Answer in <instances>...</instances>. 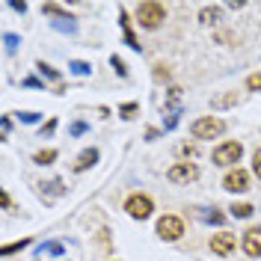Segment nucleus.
<instances>
[{"label":"nucleus","instance_id":"obj_1","mask_svg":"<svg viewBox=\"0 0 261 261\" xmlns=\"http://www.w3.org/2000/svg\"><path fill=\"white\" fill-rule=\"evenodd\" d=\"M137 21L146 30H158L163 21H166V9H163L161 3H154V0H146V3L137 6Z\"/></svg>","mask_w":261,"mask_h":261},{"label":"nucleus","instance_id":"obj_2","mask_svg":"<svg viewBox=\"0 0 261 261\" xmlns=\"http://www.w3.org/2000/svg\"><path fill=\"white\" fill-rule=\"evenodd\" d=\"M193 137L196 140H214V137H220L223 130H226V122L223 119H217V116H202V119H196L193 122Z\"/></svg>","mask_w":261,"mask_h":261},{"label":"nucleus","instance_id":"obj_3","mask_svg":"<svg viewBox=\"0 0 261 261\" xmlns=\"http://www.w3.org/2000/svg\"><path fill=\"white\" fill-rule=\"evenodd\" d=\"M241 154H244V146L241 143H234V140H228V143H223V146L214 148V163L217 166H231V163L241 161Z\"/></svg>","mask_w":261,"mask_h":261},{"label":"nucleus","instance_id":"obj_4","mask_svg":"<svg viewBox=\"0 0 261 261\" xmlns=\"http://www.w3.org/2000/svg\"><path fill=\"white\" fill-rule=\"evenodd\" d=\"M125 211H128V217H134V220H148L151 217V211H154V205H151V199L143 193H134L125 202Z\"/></svg>","mask_w":261,"mask_h":261},{"label":"nucleus","instance_id":"obj_5","mask_svg":"<svg viewBox=\"0 0 261 261\" xmlns=\"http://www.w3.org/2000/svg\"><path fill=\"white\" fill-rule=\"evenodd\" d=\"M42 12H48V15L57 18V21H50V24H54V30H60V33H77L74 18L68 15V12H63L57 3H45V6H42Z\"/></svg>","mask_w":261,"mask_h":261},{"label":"nucleus","instance_id":"obj_6","mask_svg":"<svg viewBox=\"0 0 261 261\" xmlns=\"http://www.w3.org/2000/svg\"><path fill=\"white\" fill-rule=\"evenodd\" d=\"M158 234H161V241H178L181 234H184L181 217H172V214L161 217V220H158Z\"/></svg>","mask_w":261,"mask_h":261},{"label":"nucleus","instance_id":"obj_7","mask_svg":"<svg viewBox=\"0 0 261 261\" xmlns=\"http://www.w3.org/2000/svg\"><path fill=\"white\" fill-rule=\"evenodd\" d=\"M166 178L172 184H187V181L199 178V169H196V163H175V166H169Z\"/></svg>","mask_w":261,"mask_h":261},{"label":"nucleus","instance_id":"obj_8","mask_svg":"<svg viewBox=\"0 0 261 261\" xmlns=\"http://www.w3.org/2000/svg\"><path fill=\"white\" fill-rule=\"evenodd\" d=\"M223 187H226L228 193H244V190H249V175H246L244 169H228L226 178H223Z\"/></svg>","mask_w":261,"mask_h":261},{"label":"nucleus","instance_id":"obj_9","mask_svg":"<svg viewBox=\"0 0 261 261\" xmlns=\"http://www.w3.org/2000/svg\"><path fill=\"white\" fill-rule=\"evenodd\" d=\"M244 252L249 258H258L261 255V228L258 226H252L244 231Z\"/></svg>","mask_w":261,"mask_h":261},{"label":"nucleus","instance_id":"obj_10","mask_svg":"<svg viewBox=\"0 0 261 261\" xmlns=\"http://www.w3.org/2000/svg\"><path fill=\"white\" fill-rule=\"evenodd\" d=\"M211 252L214 255H228V252H234V234H231V231L214 234L211 238Z\"/></svg>","mask_w":261,"mask_h":261},{"label":"nucleus","instance_id":"obj_11","mask_svg":"<svg viewBox=\"0 0 261 261\" xmlns=\"http://www.w3.org/2000/svg\"><path fill=\"white\" fill-rule=\"evenodd\" d=\"M92 163H98V148H83L74 161V172H86Z\"/></svg>","mask_w":261,"mask_h":261},{"label":"nucleus","instance_id":"obj_12","mask_svg":"<svg viewBox=\"0 0 261 261\" xmlns=\"http://www.w3.org/2000/svg\"><path fill=\"white\" fill-rule=\"evenodd\" d=\"M238 101H241V95H238V92H226V95L211 98V107H214V110H223V107H234Z\"/></svg>","mask_w":261,"mask_h":261},{"label":"nucleus","instance_id":"obj_13","mask_svg":"<svg viewBox=\"0 0 261 261\" xmlns=\"http://www.w3.org/2000/svg\"><path fill=\"white\" fill-rule=\"evenodd\" d=\"M30 244H33L30 238H21V241H12V244H3V246H0V255L6 258V255H12V252H21V249H27Z\"/></svg>","mask_w":261,"mask_h":261},{"label":"nucleus","instance_id":"obj_14","mask_svg":"<svg viewBox=\"0 0 261 261\" xmlns=\"http://www.w3.org/2000/svg\"><path fill=\"white\" fill-rule=\"evenodd\" d=\"M199 21H202V24H208V27H211V24H217V21H220V6H202Z\"/></svg>","mask_w":261,"mask_h":261},{"label":"nucleus","instance_id":"obj_15","mask_svg":"<svg viewBox=\"0 0 261 261\" xmlns=\"http://www.w3.org/2000/svg\"><path fill=\"white\" fill-rule=\"evenodd\" d=\"M68 71L77 74V77H86V74H92V65L83 63V60H71V63H68Z\"/></svg>","mask_w":261,"mask_h":261},{"label":"nucleus","instance_id":"obj_16","mask_svg":"<svg viewBox=\"0 0 261 261\" xmlns=\"http://www.w3.org/2000/svg\"><path fill=\"white\" fill-rule=\"evenodd\" d=\"M122 30H125V42H128L134 50H140V42L134 39V30H130V21H128V15H125V12H122Z\"/></svg>","mask_w":261,"mask_h":261},{"label":"nucleus","instance_id":"obj_17","mask_svg":"<svg viewBox=\"0 0 261 261\" xmlns=\"http://www.w3.org/2000/svg\"><path fill=\"white\" fill-rule=\"evenodd\" d=\"M33 161L39 163V166H48V163H54V161H57V151H54V148H45V151H36V154H33Z\"/></svg>","mask_w":261,"mask_h":261},{"label":"nucleus","instance_id":"obj_18","mask_svg":"<svg viewBox=\"0 0 261 261\" xmlns=\"http://www.w3.org/2000/svg\"><path fill=\"white\" fill-rule=\"evenodd\" d=\"M228 211H231V217H238V220H246V217H252L255 208H252V205H246V202H241V205H231Z\"/></svg>","mask_w":261,"mask_h":261},{"label":"nucleus","instance_id":"obj_19","mask_svg":"<svg viewBox=\"0 0 261 261\" xmlns=\"http://www.w3.org/2000/svg\"><path fill=\"white\" fill-rule=\"evenodd\" d=\"M3 45H6V54H15L18 45H21V39H18L15 33H3Z\"/></svg>","mask_w":261,"mask_h":261},{"label":"nucleus","instance_id":"obj_20","mask_svg":"<svg viewBox=\"0 0 261 261\" xmlns=\"http://www.w3.org/2000/svg\"><path fill=\"white\" fill-rule=\"evenodd\" d=\"M39 252H42V255H45V252H48V255H63V244H60V241H48Z\"/></svg>","mask_w":261,"mask_h":261},{"label":"nucleus","instance_id":"obj_21","mask_svg":"<svg viewBox=\"0 0 261 261\" xmlns=\"http://www.w3.org/2000/svg\"><path fill=\"white\" fill-rule=\"evenodd\" d=\"M39 71H42L45 77H50V81H60V71H57V68H50V65H45V63H39Z\"/></svg>","mask_w":261,"mask_h":261},{"label":"nucleus","instance_id":"obj_22","mask_svg":"<svg viewBox=\"0 0 261 261\" xmlns=\"http://www.w3.org/2000/svg\"><path fill=\"white\" fill-rule=\"evenodd\" d=\"M18 119H21L24 125H36V122H39V113H30V110H24V113H18Z\"/></svg>","mask_w":261,"mask_h":261},{"label":"nucleus","instance_id":"obj_23","mask_svg":"<svg viewBox=\"0 0 261 261\" xmlns=\"http://www.w3.org/2000/svg\"><path fill=\"white\" fill-rule=\"evenodd\" d=\"M42 187H45L48 193H54V196L63 193V181H48V184H42Z\"/></svg>","mask_w":261,"mask_h":261},{"label":"nucleus","instance_id":"obj_24","mask_svg":"<svg viewBox=\"0 0 261 261\" xmlns=\"http://www.w3.org/2000/svg\"><path fill=\"white\" fill-rule=\"evenodd\" d=\"M110 65H113V68L119 71V74H122V77H128V68H125V63H122L119 57H110Z\"/></svg>","mask_w":261,"mask_h":261},{"label":"nucleus","instance_id":"obj_25","mask_svg":"<svg viewBox=\"0 0 261 261\" xmlns=\"http://www.w3.org/2000/svg\"><path fill=\"white\" fill-rule=\"evenodd\" d=\"M246 86H249L252 92H258L261 89V74H249V77H246Z\"/></svg>","mask_w":261,"mask_h":261},{"label":"nucleus","instance_id":"obj_26","mask_svg":"<svg viewBox=\"0 0 261 261\" xmlns=\"http://www.w3.org/2000/svg\"><path fill=\"white\" fill-rule=\"evenodd\" d=\"M205 220H208V223H217V226H220V223H223L226 217H223V214H220V211H214V208H211V211L205 214Z\"/></svg>","mask_w":261,"mask_h":261},{"label":"nucleus","instance_id":"obj_27","mask_svg":"<svg viewBox=\"0 0 261 261\" xmlns=\"http://www.w3.org/2000/svg\"><path fill=\"white\" fill-rule=\"evenodd\" d=\"M9 130H12V119H9V116H3V119H0V134H3V137H9Z\"/></svg>","mask_w":261,"mask_h":261},{"label":"nucleus","instance_id":"obj_28","mask_svg":"<svg viewBox=\"0 0 261 261\" xmlns=\"http://www.w3.org/2000/svg\"><path fill=\"white\" fill-rule=\"evenodd\" d=\"M137 110H140L137 104H125V107H122V119H134V113H137Z\"/></svg>","mask_w":261,"mask_h":261},{"label":"nucleus","instance_id":"obj_29","mask_svg":"<svg viewBox=\"0 0 261 261\" xmlns=\"http://www.w3.org/2000/svg\"><path fill=\"white\" fill-rule=\"evenodd\" d=\"M252 169H255V175L261 178V148L255 151V154H252Z\"/></svg>","mask_w":261,"mask_h":261},{"label":"nucleus","instance_id":"obj_30","mask_svg":"<svg viewBox=\"0 0 261 261\" xmlns=\"http://www.w3.org/2000/svg\"><path fill=\"white\" fill-rule=\"evenodd\" d=\"M83 130H86V122H74L71 125V137H81Z\"/></svg>","mask_w":261,"mask_h":261},{"label":"nucleus","instance_id":"obj_31","mask_svg":"<svg viewBox=\"0 0 261 261\" xmlns=\"http://www.w3.org/2000/svg\"><path fill=\"white\" fill-rule=\"evenodd\" d=\"M9 6H12V9H15V12H27V3H24V0H12V3H9Z\"/></svg>","mask_w":261,"mask_h":261},{"label":"nucleus","instance_id":"obj_32","mask_svg":"<svg viewBox=\"0 0 261 261\" xmlns=\"http://www.w3.org/2000/svg\"><path fill=\"white\" fill-rule=\"evenodd\" d=\"M154 77H158V81H166V77H169V71H166V68H163V65H154Z\"/></svg>","mask_w":261,"mask_h":261},{"label":"nucleus","instance_id":"obj_33","mask_svg":"<svg viewBox=\"0 0 261 261\" xmlns=\"http://www.w3.org/2000/svg\"><path fill=\"white\" fill-rule=\"evenodd\" d=\"M181 154H184V158H193L196 148H193V146H184V148H181Z\"/></svg>","mask_w":261,"mask_h":261},{"label":"nucleus","instance_id":"obj_34","mask_svg":"<svg viewBox=\"0 0 261 261\" xmlns=\"http://www.w3.org/2000/svg\"><path fill=\"white\" fill-rule=\"evenodd\" d=\"M0 202H3V208H12V202H9V193H0Z\"/></svg>","mask_w":261,"mask_h":261},{"label":"nucleus","instance_id":"obj_35","mask_svg":"<svg viewBox=\"0 0 261 261\" xmlns=\"http://www.w3.org/2000/svg\"><path fill=\"white\" fill-rule=\"evenodd\" d=\"M54 128H57V122H54V119H50L48 125H45V128H42V134H50V130H54Z\"/></svg>","mask_w":261,"mask_h":261}]
</instances>
